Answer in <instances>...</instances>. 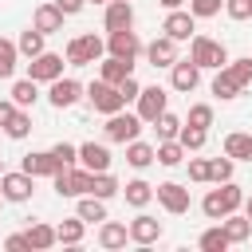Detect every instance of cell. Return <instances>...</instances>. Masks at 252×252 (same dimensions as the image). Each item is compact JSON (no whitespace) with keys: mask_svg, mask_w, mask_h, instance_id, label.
Wrapping results in <instances>:
<instances>
[{"mask_svg":"<svg viewBox=\"0 0 252 252\" xmlns=\"http://www.w3.org/2000/svg\"><path fill=\"white\" fill-rule=\"evenodd\" d=\"M240 205H244V189H240L236 181H220V189L205 193V201H201V213H205L209 220H220V217L236 213Z\"/></svg>","mask_w":252,"mask_h":252,"instance_id":"1","label":"cell"},{"mask_svg":"<svg viewBox=\"0 0 252 252\" xmlns=\"http://www.w3.org/2000/svg\"><path fill=\"white\" fill-rule=\"evenodd\" d=\"M189 59H193L201 71H205V67L217 71V67L228 63V51H224V43L213 39V35H193V39H189Z\"/></svg>","mask_w":252,"mask_h":252,"instance_id":"2","label":"cell"},{"mask_svg":"<svg viewBox=\"0 0 252 252\" xmlns=\"http://www.w3.org/2000/svg\"><path fill=\"white\" fill-rule=\"evenodd\" d=\"M51 181H55V193H59V197H83V193H91L94 173H91V169L63 165V169H55V173H51Z\"/></svg>","mask_w":252,"mask_h":252,"instance_id":"3","label":"cell"},{"mask_svg":"<svg viewBox=\"0 0 252 252\" xmlns=\"http://www.w3.org/2000/svg\"><path fill=\"white\" fill-rule=\"evenodd\" d=\"M102 51H106V43H102L94 32H87V35H75V39L67 43V63H71V67H91L94 59H102Z\"/></svg>","mask_w":252,"mask_h":252,"instance_id":"4","label":"cell"},{"mask_svg":"<svg viewBox=\"0 0 252 252\" xmlns=\"http://www.w3.org/2000/svg\"><path fill=\"white\" fill-rule=\"evenodd\" d=\"M102 130H106L110 142H122V146H126V142H134V138L142 134V118H138V114L114 110V114H106V126H102Z\"/></svg>","mask_w":252,"mask_h":252,"instance_id":"5","label":"cell"},{"mask_svg":"<svg viewBox=\"0 0 252 252\" xmlns=\"http://www.w3.org/2000/svg\"><path fill=\"white\" fill-rule=\"evenodd\" d=\"M87 98H91V106L98 110V114H114V110H122L126 102H122V94H118V87L114 83H91L87 87Z\"/></svg>","mask_w":252,"mask_h":252,"instance_id":"6","label":"cell"},{"mask_svg":"<svg viewBox=\"0 0 252 252\" xmlns=\"http://www.w3.org/2000/svg\"><path fill=\"white\" fill-rule=\"evenodd\" d=\"M154 197H158V205H161L165 213H173V217L189 213V189L177 185V181H161V185L154 189Z\"/></svg>","mask_w":252,"mask_h":252,"instance_id":"7","label":"cell"},{"mask_svg":"<svg viewBox=\"0 0 252 252\" xmlns=\"http://www.w3.org/2000/svg\"><path fill=\"white\" fill-rule=\"evenodd\" d=\"M32 193H35V177H32V173H24V169H20V173H0V197H4V201H16V205H20V201H28Z\"/></svg>","mask_w":252,"mask_h":252,"instance_id":"8","label":"cell"},{"mask_svg":"<svg viewBox=\"0 0 252 252\" xmlns=\"http://www.w3.org/2000/svg\"><path fill=\"white\" fill-rule=\"evenodd\" d=\"M59 75H63V55H55V51H39L28 63V79H35V83H51Z\"/></svg>","mask_w":252,"mask_h":252,"instance_id":"9","label":"cell"},{"mask_svg":"<svg viewBox=\"0 0 252 252\" xmlns=\"http://www.w3.org/2000/svg\"><path fill=\"white\" fill-rule=\"evenodd\" d=\"M169 83H173V91L189 94V91H197V83H201V67H197L193 59H173V67H169Z\"/></svg>","mask_w":252,"mask_h":252,"instance_id":"10","label":"cell"},{"mask_svg":"<svg viewBox=\"0 0 252 252\" xmlns=\"http://www.w3.org/2000/svg\"><path fill=\"white\" fill-rule=\"evenodd\" d=\"M165 98H169V94H165L161 87H142L138 98H134V102H138V118H142V122H154V118L165 110Z\"/></svg>","mask_w":252,"mask_h":252,"instance_id":"11","label":"cell"},{"mask_svg":"<svg viewBox=\"0 0 252 252\" xmlns=\"http://www.w3.org/2000/svg\"><path fill=\"white\" fill-rule=\"evenodd\" d=\"M126 232H130L134 244H154V240H161V220L150 217V213H138V217L126 224Z\"/></svg>","mask_w":252,"mask_h":252,"instance_id":"12","label":"cell"},{"mask_svg":"<svg viewBox=\"0 0 252 252\" xmlns=\"http://www.w3.org/2000/svg\"><path fill=\"white\" fill-rule=\"evenodd\" d=\"M106 51H110V55H118V59H138L142 39H138L130 28H122V32H110V35H106Z\"/></svg>","mask_w":252,"mask_h":252,"instance_id":"13","label":"cell"},{"mask_svg":"<svg viewBox=\"0 0 252 252\" xmlns=\"http://www.w3.org/2000/svg\"><path fill=\"white\" fill-rule=\"evenodd\" d=\"M79 94H83V87L75 83V79H51V91H47V98H51V106L55 110H67V106H75L79 102Z\"/></svg>","mask_w":252,"mask_h":252,"instance_id":"14","label":"cell"},{"mask_svg":"<svg viewBox=\"0 0 252 252\" xmlns=\"http://www.w3.org/2000/svg\"><path fill=\"white\" fill-rule=\"evenodd\" d=\"M79 165L91 169V173H106L110 169V150L102 142H83L79 146Z\"/></svg>","mask_w":252,"mask_h":252,"instance_id":"15","label":"cell"},{"mask_svg":"<svg viewBox=\"0 0 252 252\" xmlns=\"http://www.w3.org/2000/svg\"><path fill=\"white\" fill-rule=\"evenodd\" d=\"M193 20H197L193 12H181V8H173V12L165 16L161 32H165L169 39H177V43H181V39H193Z\"/></svg>","mask_w":252,"mask_h":252,"instance_id":"16","label":"cell"},{"mask_svg":"<svg viewBox=\"0 0 252 252\" xmlns=\"http://www.w3.org/2000/svg\"><path fill=\"white\" fill-rule=\"evenodd\" d=\"M142 51H146V59H150L154 67H173V59H177V39L158 35V39H154V43H146Z\"/></svg>","mask_w":252,"mask_h":252,"instance_id":"17","label":"cell"},{"mask_svg":"<svg viewBox=\"0 0 252 252\" xmlns=\"http://www.w3.org/2000/svg\"><path fill=\"white\" fill-rule=\"evenodd\" d=\"M106 32H122V28H134V8L130 0H106V16H102Z\"/></svg>","mask_w":252,"mask_h":252,"instance_id":"18","label":"cell"},{"mask_svg":"<svg viewBox=\"0 0 252 252\" xmlns=\"http://www.w3.org/2000/svg\"><path fill=\"white\" fill-rule=\"evenodd\" d=\"M24 173H32V177H51L59 165H55V158H51V150H32V154H24V165H20Z\"/></svg>","mask_w":252,"mask_h":252,"instance_id":"19","label":"cell"},{"mask_svg":"<svg viewBox=\"0 0 252 252\" xmlns=\"http://www.w3.org/2000/svg\"><path fill=\"white\" fill-rule=\"evenodd\" d=\"M32 28H39L43 35H55V32H63V12L55 4H39L32 16Z\"/></svg>","mask_w":252,"mask_h":252,"instance_id":"20","label":"cell"},{"mask_svg":"<svg viewBox=\"0 0 252 252\" xmlns=\"http://www.w3.org/2000/svg\"><path fill=\"white\" fill-rule=\"evenodd\" d=\"M126 75H134V59H118V55H110V59L98 67V79H102V83H114V87H118Z\"/></svg>","mask_w":252,"mask_h":252,"instance_id":"21","label":"cell"},{"mask_svg":"<svg viewBox=\"0 0 252 252\" xmlns=\"http://www.w3.org/2000/svg\"><path fill=\"white\" fill-rule=\"evenodd\" d=\"M217 224L224 228L228 244H240V240H248V236H252V220H248V217H236V213H228V217H220Z\"/></svg>","mask_w":252,"mask_h":252,"instance_id":"22","label":"cell"},{"mask_svg":"<svg viewBox=\"0 0 252 252\" xmlns=\"http://www.w3.org/2000/svg\"><path fill=\"white\" fill-rule=\"evenodd\" d=\"M126 240H130L126 224H118V220H102V228H98V244H102L106 252H114V248H126Z\"/></svg>","mask_w":252,"mask_h":252,"instance_id":"23","label":"cell"},{"mask_svg":"<svg viewBox=\"0 0 252 252\" xmlns=\"http://www.w3.org/2000/svg\"><path fill=\"white\" fill-rule=\"evenodd\" d=\"M224 154H228L232 161H252V134H244V130L228 134V138H224Z\"/></svg>","mask_w":252,"mask_h":252,"instance_id":"24","label":"cell"},{"mask_svg":"<svg viewBox=\"0 0 252 252\" xmlns=\"http://www.w3.org/2000/svg\"><path fill=\"white\" fill-rule=\"evenodd\" d=\"M35 98H39V83H35V79H16V83H12V102H16L20 110L35 106Z\"/></svg>","mask_w":252,"mask_h":252,"instance_id":"25","label":"cell"},{"mask_svg":"<svg viewBox=\"0 0 252 252\" xmlns=\"http://www.w3.org/2000/svg\"><path fill=\"white\" fill-rule=\"evenodd\" d=\"M154 161H161V165H181V161H185V146H181L177 138H165V142L154 146Z\"/></svg>","mask_w":252,"mask_h":252,"instance_id":"26","label":"cell"},{"mask_svg":"<svg viewBox=\"0 0 252 252\" xmlns=\"http://www.w3.org/2000/svg\"><path fill=\"white\" fill-rule=\"evenodd\" d=\"M122 193H126V205H134V209H146V205L154 201V185L142 181V177H138V181H126Z\"/></svg>","mask_w":252,"mask_h":252,"instance_id":"27","label":"cell"},{"mask_svg":"<svg viewBox=\"0 0 252 252\" xmlns=\"http://www.w3.org/2000/svg\"><path fill=\"white\" fill-rule=\"evenodd\" d=\"M75 217H83V220H106V201H102V197H94V193H83V197H79Z\"/></svg>","mask_w":252,"mask_h":252,"instance_id":"28","label":"cell"},{"mask_svg":"<svg viewBox=\"0 0 252 252\" xmlns=\"http://www.w3.org/2000/svg\"><path fill=\"white\" fill-rule=\"evenodd\" d=\"M83 232H87V220H83V217H71V220H63V224H55V240H59V244H79Z\"/></svg>","mask_w":252,"mask_h":252,"instance_id":"29","label":"cell"},{"mask_svg":"<svg viewBox=\"0 0 252 252\" xmlns=\"http://www.w3.org/2000/svg\"><path fill=\"white\" fill-rule=\"evenodd\" d=\"M24 236H28V248H35V252H43V248L59 244V240H55V228H51V224H39V220H35Z\"/></svg>","mask_w":252,"mask_h":252,"instance_id":"30","label":"cell"},{"mask_svg":"<svg viewBox=\"0 0 252 252\" xmlns=\"http://www.w3.org/2000/svg\"><path fill=\"white\" fill-rule=\"evenodd\" d=\"M16 51H20V55H28V59H35V55L43 51V32H39V28H28V32H20V39H16Z\"/></svg>","mask_w":252,"mask_h":252,"instance_id":"31","label":"cell"},{"mask_svg":"<svg viewBox=\"0 0 252 252\" xmlns=\"http://www.w3.org/2000/svg\"><path fill=\"white\" fill-rule=\"evenodd\" d=\"M126 161H130L134 169H146V165L154 161V146H150V142H138V138L126 142Z\"/></svg>","mask_w":252,"mask_h":252,"instance_id":"32","label":"cell"},{"mask_svg":"<svg viewBox=\"0 0 252 252\" xmlns=\"http://www.w3.org/2000/svg\"><path fill=\"white\" fill-rule=\"evenodd\" d=\"M213 94H220V98H236V94H240V83L228 75V67H217V75H213Z\"/></svg>","mask_w":252,"mask_h":252,"instance_id":"33","label":"cell"},{"mask_svg":"<svg viewBox=\"0 0 252 252\" xmlns=\"http://www.w3.org/2000/svg\"><path fill=\"white\" fill-rule=\"evenodd\" d=\"M154 126H158V142H165V138H177L185 122H181L177 114H169V110H161V114L154 118Z\"/></svg>","mask_w":252,"mask_h":252,"instance_id":"34","label":"cell"},{"mask_svg":"<svg viewBox=\"0 0 252 252\" xmlns=\"http://www.w3.org/2000/svg\"><path fill=\"white\" fill-rule=\"evenodd\" d=\"M4 134H8V138H16V142H20V138H28V134H32V114H28V110H16V114L8 118V126H4Z\"/></svg>","mask_w":252,"mask_h":252,"instance_id":"35","label":"cell"},{"mask_svg":"<svg viewBox=\"0 0 252 252\" xmlns=\"http://www.w3.org/2000/svg\"><path fill=\"white\" fill-rule=\"evenodd\" d=\"M177 142L185 146V154H189V150H201V146L209 142V130H201V126H189V122H185V126H181V134H177Z\"/></svg>","mask_w":252,"mask_h":252,"instance_id":"36","label":"cell"},{"mask_svg":"<svg viewBox=\"0 0 252 252\" xmlns=\"http://www.w3.org/2000/svg\"><path fill=\"white\" fill-rule=\"evenodd\" d=\"M118 189H122V185L110 177V169H106V173H94V181H91V193H94V197H102V201H110Z\"/></svg>","mask_w":252,"mask_h":252,"instance_id":"37","label":"cell"},{"mask_svg":"<svg viewBox=\"0 0 252 252\" xmlns=\"http://www.w3.org/2000/svg\"><path fill=\"white\" fill-rule=\"evenodd\" d=\"M201 248H205V252H224V248H228V236H224V228H220V224L205 228V232H201Z\"/></svg>","mask_w":252,"mask_h":252,"instance_id":"38","label":"cell"},{"mask_svg":"<svg viewBox=\"0 0 252 252\" xmlns=\"http://www.w3.org/2000/svg\"><path fill=\"white\" fill-rule=\"evenodd\" d=\"M232 165H236V161H232L228 154H224V158H213V161H209V181H217V185H220V181H232Z\"/></svg>","mask_w":252,"mask_h":252,"instance_id":"39","label":"cell"},{"mask_svg":"<svg viewBox=\"0 0 252 252\" xmlns=\"http://www.w3.org/2000/svg\"><path fill=\"white\" fill-rule=\"evenodd\" d=\"M224 67H228V75L240 83V91H244V87H252V59H228Z\"/></svg>","mask_w":252,"mask_h":252,"instance_id":"40","label":"cell"},{"mask_svg":"<svg viewBox=\"0 0 252 252\" xmlns=\"http://www.w3.org/2000/svg\"><path fill=\"white\" fill-rule=\"evenodd\" d=\"M16 43L12 39H0V79H12V71H16Z\"/></svg>","mask_w":252,"mask_h":252,"instance_id":"41","label":"cell"},{"mask_svg":"<svg viewBox=\"0 0 252 252\" xmlns=\"http://www.w3.org/2000/svg\"><path fill=\"white\" fill-rule=\"evenodd\" d=\"M51 158H55L59 169H63V165H75V161H79V146H71V142H55V146H51Z\"/></svg>","mask_w":252,"mask_h":252,"instance_id":"42","label":"cell"},{"mask_svg":"<svg viewBox=\"0 0 252 252\" xmlns=\"http://www.w3.org/2000/svg\"><path fill=\"white\" fill-rule=\"evenodd\" d=\"M189 126H201V130H209V126H213V106H209V102H197V106H189Z\"/></svg>","mask_w":252,"mask_h":252,"instance_id":"43","label":"cell"},{"mask_svg":"<svg viewBox=\"0 0 252 252\" xmlns=\"http://www.w3.org/2000/svg\"><path fill=\"white\" fill-rule=\"evenodd\" d=\"M220 4H224V0H189V12H193L197 20H209V16L220 12Z\"/></svg>","mask_w":252,"mask_h":252,"instance_id":"44","label":"cell"},{"mask_svg":"<svg viewBox=\"0 0 252 252\" xmlns=\"http://www.w3.org/2000/svg\"><path fill=\"white\" fill-rule=\"evenodd\" d=\"M224 12L232 20H252V0H224Z\"/></svg>","mask_w":252,"mask_h":252,"instance_id":"45","label":"cell"},{"mask_svg":"<svg viewBox=\"0 0 252 252\" xmlns=\"http://www.w3.org/2000/svg\"><path fill=\"white\" fill-rule=\"evenodd\" d=\"M138 91H142V83H138L134 75H126V79L118 83V94H122V102H134V98H138Z\"/></svg>","mask_w":252,"mask_h":252,"instance_id":"46","label":"cell"},{"mask_svg":"<svg viewBox=\"0 0 252 252\" xmlns=\"http://www.w3.org/2000/svg\"><path fill=\"white\" fill-rule=\"evenodd\" d=\"M189 177L193 181H209V158H189Z\"/></svg>","mask_w":252,"mask_h":252,"instance_id":"47","label":"cell"},{"mask_svg":"<svg viewBox=\"0 0 252 252\" xmlns=\"http://www.w3.org/2000/svg\"><path fill=\"white\" fill-rule=\"evenodd\" d=\"M16 110H20V106H16V102H12V98H0V130H4V126H8V118H12V114H16Z\"/></svg>","mask_w":252,"mask_h":252,"instance_id":"48","label":"cell"},{"mask_svg":"<svg viewBox=\"0 0 252 252\" xmlns=\"http://www.w3.org/2000/svg\"><path fill=\"white\" fill-rule=\"evenodd\" d=\"M83 4H87V0H55V8H59L63 16H75V12H83Z\"/></svg>","mask_w":252,"mask_h":252,"instance_id":"49","label":"cell"},{"mask_svg":"<svg viewBox=\"0 0 252 252\" xmlns=\"http://www.w3.org/2000/svg\"><path fill=\"white\" fill-rule=\"evenodd\" d=\"M4 248H12V252H24V248H28V236H24V232H12V236L4 240Z\"/></svg>","mask_w":252,"mask_h":252,"instance_id":"50","label":"cell"},{"mask_svg":"<svg viewBox=\"0 0 252 252\" xmlns=\"http://www.w3.org/2000/svg\"><path fill=\"white\" fill-rule=\"evenodd\" d=\"M158 4H161V8H165V12H173V8H181V4H185V0H158Z\"/></svg>","mask_w":252,"mask_h":252,"instance_id":"51","label":"cell"},{"mask_svg":"<svg viewBox=\"0 0 252 252\" xmlns=\"http://www.w3.org/2000/svg\"><path fill=\"white\" fill-rule=\"evenodd\" d=\"M240 209H244V217L252 220V197H244V205H240Z\"/></svg>","mask_w":252,"mask_h":252,"instance_id":"52","label":"cell"},{"mask_svg":"<svg viewBox=\"0 0 252 252\" xmlns=\"http://www.w3.org/2000/svg\"><path fill=\"white\" fill-rule=\"evenodd\" d=\"M94 4H106V0H94Z\"/></svg>","mask_w":252,"mask_h":252,"instance_id":"53","label":"cell"},{"mask_svg":"<svg viewBox=\"0 0 252 252\" xmlns=\"http://www.w3.org/2000/svg\"><path fill=\"white\" fill-rule=\"evenodd\" d=\"M0 205H4V197H0Z\"/></svg>","mask_w":252,"mask_h":252,"instance_id":"54","label":"cell"},{"mask_svg":"<svg viewBox=\"0 0 252 252\" xmlns=\"http://www.w3.org/2000/svg\"><path fill=\"white\" fill-rule=\"evenodd\" d=\"M0 173H4V165H0Z\"/></svg>","mask_w":252,"mask_h":252,"instance_id":"55","label":"cell"}]
</instances>
